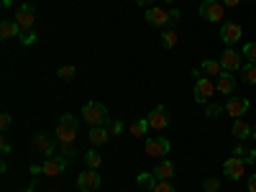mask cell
<instances>
[{"instance_id": "obj_1", "label": "cell", "mask_w": 256, "mask_h": 192, "mask_svg": "<svg viewBox=\"0 0 256 192\" xmlns=\"http://www.w3.org/2000/svg\"><path fill=\"white\" fill-rule=\"evenodd\" d=\"M77 131H80V120L72 113H64L56 123V141L59 144H74Z\"/></svg>"}, {"instance_id": "obj_2", "label": "cell", "mask_w": 256, "mask_h": 192, "mask_svg": "<svg viewBox=\"0 0 256 192\" xmlns=\"http://www.w3.org/2000/svg\"><path fill=\"white\" fill-rule=\"evenodd\" d=\"M16 24H18V31H20V38H26L28 34H34V26H36V8L31 3H24L16 13Z\"/></svg>"}, {"instance_id": "obj_3", "label": "cell", "mask_w": 256, "mask_h": 192, "mask_svg": "<svg viewBox=\"0 0 256 192\" xmlns=\"http://www.w3.org/2000/svg\"><path fill=\"white\" fill-rule=\"evenodd\" d=\"M200 16L205 20H210V24H220V20L226 18V6L220 3V0H202L200 3Z\"/></svg>"}, {"instance_id": "obj_4", "label": "cell", "mask_w": 256, "mask_h": 192, "mask_svg": "<svg viewBox=\"0 0 256 192\" xmlns=\"http://www.w3.org/2000/svg\"><path fill=\"white\" fill-rule=\"evenodd\" d=\"M82 118L88 120L90 126H102L105 120H108V108H105L102 102H84Z\"/></svg>"}, {"instance_id": "obj_5", "label": "cell", "mask_w": 256, "mask_h": 192, "mask_svg": "<svg viewBox=\"0 0 256 192\" xmlns=\"http://www.w3.org/2000/svg\"><path fill=\"white\" fill-rule=\"evenodd\" d=\"M169 141L166 138H162V136H154V138H146V144H144V154L148 156V159H164L166 154H169Z\"/></svg>"}, {"instance_id": "obj_6", "label": "cell", "mask_w": 256, "mask_h": 192, "mask_svg": "<svg viewBox=\"0 0 256 192\" xmlns=\"http://www.w3.org/2000/svg\"><path fill=\"white\" fill-rule=\"evenodd\" d=\"M212 95H216V82L208 80V77H198V82H195V102L208 105V102H212Z\"/></svg>"}, {"instance_id": "obj_7", "label": "cell", "mask_w": 256, "mask_h": 192, "mask_svg": "<svg viewBox=\"0 0 256 192\" xmlns=\"http://www.w3.org/2000/svg\"><path fill=\"white\" fill-rule=\"evenodd\" d=\"M100 174H98V169H84V172L77 174V190L80 192H95L100 190Z\"/></svg>"}, {"instance_id": "obj_8", "label": "cell", "mask_w": 256, "mask_h": 192, "mask_svg": "<svg viewBox=\"0 0 256 192\" xmlns=\"http://www.w3.org/2000/svg\"><path fill=\"white\" fill-rule=\"evenodd\" d=\"M146 120H148V128H152V131H164V128L169 126V113H166V105H156V108L152 110L146 116Z\"/></svg>"}, {"instance_id": "obj_9", "label": "cell", "mask_w": 256, "mask_h": 192, "mask_svg": "<svg viewBox=\"0 0 256 192\" xmlns=\"http://www.w3.org/2000/svg\"><path fill=\"white\" fill-rule=\"evenodd\" d=\"M223 174H226L228 180H244V174H246V162H244L241 156L226 159V162H223Z\"/></svg>"}, {"instance_id": "obj_10", "label": "cell", "mask_w": 256, "mask_h": 192, "mask_svg": "<svg viewBox=\"0 0 256 192\" xmlns=\"http://www.w3.org/2000/svg\"><path fill=\"white\" fill-rule=\"evenodd\" d=\"M31 144H34L36 152H38V154H44L46 159H52V156L56 154V141H54V138H49V136H44V134H36Z\"/></svg>"}, {"instance_id": "obj_11", "label": "cell", "mask_w": 256, "mask_h": 192, "mask_svg": "<svg viewBox=\"0 0 256 192\" xmlns=\"http://www.w3.org/2000/svg\"><path fill=\"white\" fill-rule=\"evenodd\" d=\"M64 169H67V159H62L59 154H54L52 159H46L44 164H41V174L44 177H56V174H62Z\"/></svg>"}, {"instance_id": "obj_12", "label": "cell", "mask_w": 256, "mask_h": 192, "mask_svg": "<svg viewBox=\"0 0 256 192\" xmlns=\"http://www.w3.org/2000/svg\"><path fill=\"white\" fill-rule=\"evenodd\" d=\"M220 67H223L226 72H236V70L244 67V59H241V54H238L236 49H226V52L220 54Z\"/></svg>"}, {"instance_id": "obj_13", "label": "cell", "mask_w": 256, "mask_h": 192, "mask_svg": "<svg viewBox=\"0 0 256 192\" xmlns=\"http://www.w3.org/2000/svg\"><path fill=\"white\" fill-rule=\"evenodd\" d=\"M241 36H244V31H241V26H238V24H233V20L223 24V28H220V38L226 41L228 46L238 44V41H241Z\"/></svg>"}, {"instance_id": "obj_14", "label": "cell", "mask_w": 256, "mask_h": 192, "mask_svg": "<svg viewBox=\"0 0 256 192\" xmlns=\"http://www.w3.org/2000/svg\"><path fill=\"white\" fill-rule=\"evenodd\" d=\"M169 20H172V16H169L166 10H162V8H148V10H146V24H148V26L164 28Z\"/></svg>"}, {"instance_id": "obj_15", "label": "cell", "mask_w": 256, "mask_h": 192, "mask_svg": "<svg viewBox=\"0 0 256 192\" xmlns=\"http://www.w3.org/2000/svg\"><path fill=\"white\" fill-rule=\"evenodd\" d=\"M216 90L220 92V95H230L233 90H236V77H233V72H220L218 74V80H216Z\"/></svg>"}, {"instance_id": "obj_16", "label": "cell", "mask_w": 256, "mask_h": 192, "mask_svg": "<svg viewBox=\"0 0 256 192\" xmlns=\"http://www.w3.org/2000/svg\"><path fill=\"white\" fill-rule=\"evenodd\" d=\"M246 110H248V100H246V98H230V100L226 102V113H228L230 118H241Z\"/></svg>"}, {"instance_id": "obj_17", "label": "cell", "mask_w": 256, "mask_h": 192, "mask_svg": "<svg viewBox=\"0 0 256 192\" xmlns=\"http://www.w3.org/2000/svg\"><path fill=\"white\" fill-rule=\"evenodd\" d=\"M13 36H20L16 18H3V20H0V38L8 41V38H13Z\"/></svg>"}, {"instance_id": "obj_18", "label": "cell", "mask_w": 256, "mask_h": 192, "mask_svg": "<svg viewBox=\"0 0 256 192\" xmlns=\"http://www.w3.org/2000/svg\"><path fill=\"white\" fill-rule=\"evenodd\" d=\"M230 131H233V138H238V141H246V138H251V131H254V128L246 123V120H241V118H236V120H233V128H230Z\"/></svg>"}, {"instance_id": "obj_19", "label": "cell", "mask_w": 256, "mask_h": 192, "mask_svg": "<svg viewBox=\"0 0 256 192\" xmlns=\"http://www.w3.org/2000/svg\"><path fill=\"white\" fill-rule=\"evenodd\" d=\"M154 177H156V180H172V177H174V162H169V159L159 162V164L154 166Z\"/></svg>"}, {"instance_id": "obj_20", "label": "cell", "mask_w": 256, "mask_h": 192, "mask_svg": "<svg viewBox=\"0 0 256 192\" xmlns=\"http://www.w3.org/2000/svg\"><path fill=\"white\" fill-rule=\"evenodd\" d=\"M108 141H110V136L105 131V126H90V144L92 146H102Z\"/></svg>"}, {"instance_id": "obj_21", "label": "cell", "mask_w": 256, "mask_h": 192, "mask_svg": "<svg viewBox=\"0 0 256 192\" xmlns=\"http://www.w3.org/2000/svg\"><path fill=\"white\" fill-rule=\"evenodd\" d=\"M241 82L256 84V64H254V62H246L244 67H241Z\"/></svg>"}, {"instance_id": "obj_22", "label": "cell", "mask_w": 256, "mask_h": 192, "mask_svg": "<svg viewBox=\"0 0 256 192\" xmlns=\"http://www.w3.org/2000/svg\"><path fill=\"white\" fill-rule=\"evenodd\" d=\"M102 126H105V131H108V136H110V138H118V136H120V131H123V123H120L118 118H108Z\"/></svg>"}, {"instance_id": "obj_23", "label": "cell", "mask_w": 256, "mask_h": 192, "mask_svg": "<svg viewBox=\"0 0 256 192\" xmlns=\"http://www.w3.org/2000/svg\"><path fill=\"white\" fill-rule=\"evenodd\" d=\"M200 70H202L205 74H210V77H218V74L223 72V67H220V62H212V59H205V62L200 64Z\"/></svg>"}, {"instance_id": "obj_24", "label": "cell", "mask_w": 256, "mask_h": 192, "mask_svg": "<svg viewBox=\"0 0 256 192\" xmlns=\"http://www.w3.org/2000/svg\"><path fill=\"white\" fill-rule=\"evenodd\" d=\"M128 131H131V136H136V138L146 136V131H148V120H146V118H138V120H134Z\"/></svg>"}, {"instance_id": "obj_25", "label": "cell", "mask_w": 256, "mask_h": 192, "mask_svg": "<svg viewBox=\"0 0 256 192\" xmlns=\"http://www.w3.org/2000/svg\"><path fill=\"white\" fill-rule=\"evenodd\" d=\"M177 41H180V34H177L174 28H166V31L162 34V44H164L166 49H174Z\"/></svg>"}, {"instance_id": "obj_26", "label": "cell", "mask_w": 256, "mask_h": 192, "mask_svg": "<svg viewBox=\"0 0 256 192\" xmlns=\"http://www.w3.org/2000/svg\"><path fill=\"white\" fill-rule=\"evenodd\" d=\"M138 187H144V190H154V184L159 182L156 177H154V172H144V174H138Z\"/></svg>"}, {"instance_id": "obj_27", "label": "cell", "mask_w": 256, "mask_h": 192, "mask_svg": "<svg viewBox=\"0 0 256 192\" xmlns=\"http://www.w3.org/2000/svg\"><path fill=\"white\" fill-rule=\"evenodd\" d=\"M84 164H88V169H100V164H102V156L95 152V148H90V152L84 154Z\"/></svg>"}, {"instance_id": "obj_28", "label": "cell", "mask_w": 256, "mask_h": 192, "mask_svg": "<svg viewBox=\"0 0 256 192\" xmlns=\"http://www.w3.org/2000/svg\"><path fill=\"white\" fill-rule=\"evenodd\" d=\"M220 113H226V105H220V102H208L205 105V116L208 118H218Z\"/></svg>"}, {"instance_id": "obj_29", "label": "cell", "mask_w": 256, "mask_h": 192, "mask_svg": "<svg viewBox=\"0 0 256 192\" xmlns=\"http://www.w3.org/2000/svg\"><path fill=\"white\" fill-rule=\"evenodd\" d=\"M56 154L62 156V159H74L77 156V152H74V148H72V144H59V148H56Z\"/></svg>"}, {"instance_id": "obj_30", "label": "cell", "mask_w": 256, "mask_h": 192, "mask_svg": "<svg viewBox=\"0 0 256 192\" xmlns=\"http://www.w3.org/2000/svg\"><path fill=\"white\" fill-rule=\"evenodd\" d=\"M152 192H177V187L169 182V180H159L156 184H154V190Z\"/></svg>"}, {"instance_id": "obj_31", "label": "cell", "mask_w": 256, "mask_h": 192, "mask_svg": "<svg viewBox=\"0 0 256 192\" xmlns=\"http://www.w3.org/2000/svg\"><path fill=\"white\" fill-rule=\"evenodd\" d=\"M77 74V67L74 64H67V67H62L59 72H56V77H62V80H72Z\"/></svg>"}, {"instance_id": "obj_32", "label": "cell", "mask_w": 256, "mask_h": 192, "mask_svg": "<svg viewBox=\"0 0 256 192\" xmlns=\"http://www.w3.org/2000/svg\"><path fill=\"white\" fill-rule=\"evenodd\" d=\"M202 190H205V192H218V190H220V180L208 177V180L202 182Z\"/></svg>"}, {"instance_id": "obj_33", "label": "cell", "mask_w": 256, "mask_h": 192, "mask_svg": "<svg viewBox=\"0 0 256 192\" xmlns=\"http://www.w3.org/2000/svg\"><path fill=\"white\" fill-rule=\"evenodd\" d=\"M244 56H246L248 62H254V64H256V44H254V41H248V44L244 46Z\"/></svg>"}, {"instance_id": "obj_34", "label": "cell", "mask_w": 256, "mask_h": 192, "mask_svg": "<svg viewBox=\"0 0 256 192\" xmlns=\"http://www.w3.org/2000/svg\"><path fill=\"white\" fill-rule=\"evenodd\" d=\"M246 152H248V148L244 146V141H238L236 146H233V156H241V159H244V156H246Z\"/></svg>"}, {"instance_id": "obj_35", "label": "cell", "mask_w": 256, "mask_h": 192, "mask_svg": "<svg viewBox=\"0 0 256 192\" xmlns=\"http://www.w3.org/2000/svg\"><path fill=\"white\" fill-rule=\"evenodd\" d=\"M0 152H3V156L10 154V141L8 138H0Z\"/></svg>"}, {"instance_id": "obj_36", "label": "cell", "mask_w": 256, "mask_h": 192, "mask_svg": "<svg viewBox=\"0 0 256 192\" xmlns=\"http://www.w3.org/2000/svg\"><path fill=\"white\" fill-rule=\"evenodd\" d=\"M8 126H10V113H3V116H0V128L6 131Z\"/></svg>"}, {"instance_id": "obj_37", "label": "cell", "mask_w": 256, "mask_h": 192, "mask_svg": "<svg viewBox=\"0 0 256 192\" xmlns=\"http://www.w3.org/2000/svg\"><path fill=\"white\" fill-rule=\"evenodd\" d=\"M244 162H246V164H254V162H256V152H254V148H251V152H246Z\"/></svg>"}, {"instance_id": "obj_38", "label": "cell", "mask_w": 256, "mask_h": 192, "mask_svg": "<svg viewBox=\"0 0 256 192\" xmlns=\"http://www.w3.org/2000/svg\"><path fill=\"white\" fill-rule=\"evenodd\" d=\"M220 3H223L226 8H236V6H241V0H220Z\"/></svg>"}, {"instance_id": "obj_39", "label": "cell", "mask_w": 256, "mask_h": 192, "mask_svg": "<svg viewBox=\"0 0 256 192\" xmlns=\"http://www.w3.org/2000/svg\"><path fill=\"white\" fill-rule=\"evenodd\" d=\"M248 192H256V174L248 177Z\"/></svg>"}, {"instance_id": "obj_40", "label": "cell", "mask_w": 256, "mask_h": 192, "mask_svg": "<svg viewBox=\"0 0 256 192\" xmlns=\"http://www.w3.org/2000/svg\"><path fill=\"white\" fill-rule=\"evenodd\" d=\"M169 16H172V20H180V18H182V13H180L177 8H174V10H169Z\"/></svg>"}, {"instance_id": "obj_41", "label": "cell", "mask_w": 256, "mask_h": 192, "mask_svg": "<svg viewBox=\"0 0 256 192\" xmlns=\"http://www.w3.org/2000/svg\"><path fill=\"white\" fill-rule=\"evenodd\" d=\"M20 192H36V180H34V182H31L26 190H20Z\"/></svg>"}, {"instance_id": "obj_42", "label": "cell", "mask_w": 256, "mask_h": 192, "mask_svg": "<svg viewBox=\"0 0 256 192\" xmlns=\"http://www.w3.org/2000/svg\"><path fill=\"white\" fill-rule=\"evenodd\" d=\"M134 3H136V6H152L154 0H134Z\"/></svg>"}, {"instance_id": "obj_43", "label": "cell", "mask_w": 256, "mask_h": 192, "mask_svg": "<svg viewBox=\"0 0 256 192\" xmlns=\"http://www.w3.org/2000/svg\"><path fill=\"white\" fill-rule=\"evenodd\" d=\"M13 6V0H3V8H10Z\"/></svg>"}, {"instance_id": "obj_44", "label": "cell", "mask_w": 256, "mask_h": 192, "mask_svg": "<svg viewBox=\"0 0 256 192\" xmlns=\"http://www.w3.org/2000/svg\"><path fill=\"white\" fill-rule=\"evenodd\" d=\"M251 138H254V141H256V128H254V131H251Z\"/></svg>"}, {"instance_id": "obj_45", "label": "cell", "mask_w": 256, "mask_h": 192, "mask_svg": "<svg viewBox=\"0 0 256 192\" xmlns=\"http://www.w3.org/2000/svg\"><path fill=\"white\" fill-rule=\"evenodd\" d=\"M164 3H174V0H164Z\"/></svg>"}]
</instances>
